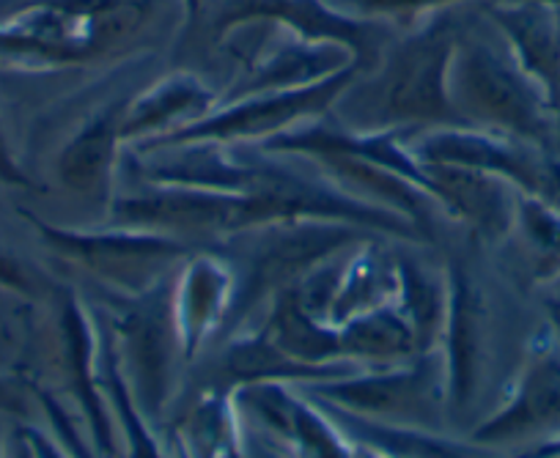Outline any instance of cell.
<instances>
[{
	"label": "cell",
	"instance_id": "obj_40",
	"mask_svg": "<svg viewBox=\"0 0 560 458\" xmlns=\"http://www.w3.org/2000/svg\"><path fill=\"white\" fill-rule=\"evenodd\" d=\"M171 450H174L176 458H192L190 447H187L185 439H182L179 434H174V431H171Z\"/></svg>",
	"mask_w": 560,
	"mask_h": 458
},
{
	"label": "cell",
	"instance_id": "obj_28",
	"mask_svg": "<svg viewBox=\"0 0 560 458\" xmlns=\"http://www.w3.org/2000/svg\"><path fill=\"white\" fill-rule=\"evenodd\" d=\"M396 308L412 327L420 354L438 352L448 310V280H434L432 274L415 267V261L398 256Z\"/></svg>",
	"mask_w": 560,
	"mask_h": 458
},
{
	"label": "cell",
	"instance_id": "obj_43",
	"mask_svg": "<svg viewBox=\"0 0 560 458\" xmlns=\"http://www.w3.org/2000/svg\"><path fill=\"white\" fill-rule=\"evenodd\" d=\"M0 458H3V447H0Z\"/></svg>",
	"mask_w": 560,
	"mask_h": 458
},
{
	"label": "cell",
	"instance_id": "obj_11",
	"mask_svg": "<svg viewBox=\"0 0 560 458\" xmlns=\"http://www.w3.org/2000/svg\"><path fill=\"white\" fill-rule=\"evenodd\" d=\"M555 436H560V336L544 330L527 343L525 363L511 381L503 407L472 428L470 442L498 450L509 445L533 447Z\"/></svg>",
	"mask_w": 560,
	"mask_h": 458
},
{
	"label": "cell",
	"instance_id": "obj_42",
	"mask_svg": "<svg viewBox=\"0 0 560 458\" xmlns=\"http://www.w3.org/2000/svg\"><path fill=\"white\" fill-rule=\"evenodd\" d=\"M541 3H549V7H560V0H541Z\"/></svg>",
	"mask_w": 560,
	"mask_h": 458
},
{
	"label": "cell",
	"instance_id": "obj_25",
	"mask_svg": "<svg viewBox=\"0 0 560 458\" xmlns=\"http://www.w3.org/2000/svg\"><path fill=\"white\" fill-rule=\"evenodd\" d=\"M171 431L185 439L192 458H242L240 409L234 392L218 385L201 381Z\"/></svg>",
	"mask_w": 560,
	"mask_h": 458
},
{
	"label": "cell",
	"instance_id": "obj_27",
	"mask_svg": "<svg viewBox=\"0 0 560 458\" xmlns=\"http://www.w3.org/2000/svg\"><path fill=\"white\" fill-rule=\"evenodd\" d=\"M100 368H102V387L110 401L113 420H116L118 439H121V456L124 458H176L174 450H165L163 442L154 434L152 423L147 414L140 412L135 403L132 392H129L127 379L118 365L116 347L110 341V332H100Z\"/></svg>",
	"mask_w": 560,
	"mask_h": 458
},
{
	"label": "cell",
	"instance_id": "obj_24",
	"mask_svg": "<svg viewBox=\"0 0 560 458\" xmlns=\"http://www.w3.org/2000/svg\"><path fill=\"white\" fill-rule=\"evenodd\" d=\"M258 332L287 357L298 360V363L316 365V368L347 363L343 360L341 332L314 319L300 305L294 289L283 291V294H278L269 302V308L264 310V321L258 325Z\"/></svg>",
	"mask_w": 560,
	"mask_h": 458
},
{
	"label": "cell",
	"instance_id": "obj_44",
	"mask_svg": "<svg viewBox=\"0 0 560 458\" xmlns=\"http://www.w3.org/2000/svg\"><path fill=\"white\" fill-rule=\"evenodd\" d=\"M555 289H558V291H560V283H558V285H555Z\"/></svg>",
	"mask_w": 560,
	"mask_h": 458
},
{
	"label": "cell",
	"instance_id": "obj_16",
	"mask_svg": "<svg viewBox=\"0 0 560 458\" xmlns=\"http://www.w3.org/2000/svg\"><path fill=\"white\" fill-rule=\"evenodd\" d=\"M448 280V310L440 336V363L445 376V407L462 412L472 403L483 368V308L481 289L462 267L445 269Z\"/></svg>",
	"mask_w": 560,
	"mask_h": 458
},
{
	"label": "cell",
	"instance_id": "obj_22",
	"mask_svg": "<svg viewBox=\"0 0 560 458\" xmlns=\"http://www.w3.org/2000/svg\"><path fill=\"white\" fill-rule=\"evenodd\" d=\"M360 365L354 363L327 365V368L298 363V360L287 357L278 347H272L261 332L250 330L229 336V341L220 349L218 357L209 365L207 376H203L201 381H209V385H218L223 387V390L236 392L242 390V387L261 385V381L311 385V381L341 379V376L354 374Z\"/></svg>",
	"mask_w": 560,
	"mask_h": 458
},
{
	"label": "cell",
	"instance_id": "obj_12",
	"mask_svg": "<svg viewBox=\"0 0 560 458\" xmlns=\"http://www.w3.org/2000/svg\"><path fill=\"white\" fill-rule=\"evenodd\" d=\"M423 165H456L498 176L522 196L541 201L560 171V160L525 140L505 138L476 127L427 129L409 140Z\"/></svg>",
	"mask_w": 560,
	"mask_h": 458
},
{
	"label": "cell",
	"instance_id": "obj_9",
	"mask_svg": "<svg viewBox=\"0 0 560 458\" xmlns=\"http://www.w3.org/2000/svg\"><path fill=\"white\" fill-rule=\"evenodd\" d=\"M247 25H269L314 45H336L352 56L360 74L371 72L396 42V25L360 17L327 0H231L214 20V39H229Z\"/></svg>",
	"mask_w": 560,
	"mask_h": 458
},
{
	"label": "cell",
	"instance_id": "obj_18",
	"mask_svg": "<svg viewBox=\"0 0 560 458\" xmlns=\"http://www.w3.org/2000/svg\"><path fill=\"white\" fill-rule=\"evenodd\" d=\"M354 67L352 56L336 45H314L292 34L280 31L278 39L245 58L240 80L225 99H240L250 94H269V91H294L322 83L343 69Z\"/></svg>",
	"mask_w": 560,
	"mask_h": 458
},
{
	"label": "cell",
	"instance_id": "obj_21",
	"mask_svg": "<svg viewBox=\"0 0 560 458\" xmlns=\"http://www.w3.org/2000/svg\"><path fill=\"white\" fill-rule=\"evenodd\" d=\"M434 187V203L459 220L476 236L500 242L514 231L520 192L498 176L456 165H427Z\"/></svg>",
	"mask_w": 560,
	"mask_h": 458
},
{
	"label": "cell",
	"instance_id": "obj_26",
	"mask_svg": "<svg viewBox=\"0 0 560 458\" xmlns=\"http://www.w3.org/2000/svg\"><path fill=\"white\" fill-rule=\"evenodd\" d=\"M338 332H341L343 360L360 368L407 363L420 354L412 327L396 308V302L347 321L338 327Z\"/></svg>",
	"mask_w": 560,
	"mask_h": 458
},
{
	"label": "cell",
	"instance_id": "obj_3",
	"mask_svg": "<svg viewBox=\"0 0 560 458\" xmlns=\"http://www.w3.org/2000/svg\"><path fill=\"white\" fill-rule=\"evenodd\" d=\"M448 91L467 127L525 140L552 154V107L516 67L509 50L462 31L448 72Z\"/></svg>",
	"mask_w": 560,
	"mask_h": 458
},
{
	"label": "cell",
	"instance_id": "obj_5",
	"mask_svg": "<svg viewBox=\"0 0 560 458\" xmlns=\"http://www.w3.org/2000/svg\"><path fill=\"white\" fill-rule=\"evenodd\" d=\"M171 289L174 274L143 294H116V314L107 321L124 379L149 423L163 418L168 403L176 398L179 365H187L176 332Z\"/></svg>",
	"mask_w": 560,
	"mask_h": 458
},
{
	"label": "cell",
	"instance_id": "obj_8",
	"mask_svg": "<svg viewBox=\"0 0 560 458\" xmlns=\"http://www.w3.org/2000/svg\"><path fill=\"white\" fill-rule=\"evenodd\" d=\"M358 67H349L343 72L332 74V78L322 80V83L308 85V89L269 91V94L225 99L201 121L190 124V127L179 129V132L163 134V138L152 140V143L135 145L132 151H149L174 143H198V140L223 145H261L269 138H275V134L289 132V129L300 127V124L330 116L336 110L338 99L343 96V91L358 80Z\"/></svg>",
	"mask_w": 560,
	"mask_h": 458
},
{
	"label": "cell",
	"instance_id": "obj_15",
	"mask_svg": "<svg viewBox=\"0 0 560 458\" xmlns=\"http://www.w3.org/2000/svg\"><path fill=\"white\" fill-rule=\"evenodd\" d=\"M236 294V269L223 253L198 247L174 272V321L179 332L185 363L201 354V349L225 330Z\"/></svg>",
	"mask_w": 560,
	"mask_h": 458
},
{
	"label": "cell",
	"instance_id": "obj_39",
	"mask_svg": "<svg viewBox=\"0 0 560 458\" xmlns=\"http://www.w3.org/2000/svg\"><path fill=\"white\" fill-rule=\"evenodd\" d=\"M14 458H36V453L31 450L28 442L23 439V434H14Z\"/></svg>",
	"mask_w": 560,
	"mask_h": 458
},
{
	"label": "cell",
	"instance_id": "obj_29",
	"mask_svg": "<svg viewBox=\"0 0 560 458\" xmlns=\"http://www.w3.org/2000/svg\"><path fill=\"white\" fill-rule=\"evenodd\" d=\"M522 242H525L527 258H530V274L536 283L558 285L560 283V212L538 198L522 196L516 201V223Z\"/></svg>",
	"mask_w": 560,
	"mask_h": 458
},
{
	"label": "cell",
	"instance_id": "obj_31",
	"mask_svg": "<svg viewBox=\"0 0 560 458\" xmlns=\"http://www.w3.org/2000/svg\"><path fill=\"white\" fill-rule=\"evenodd\" d=\"M28 387H31V396L39 401L42 412H45L47 423H50V428H52V436L61 442L63 450H67L72 458H100L96 456L94 447H91L89 442H83V434H80L78 423H74L72 414L63 409V403L58 401L52 392H47L45 387L34 385V381H31Z\"/></svg>",
	"mask_w": 560,
	"mask_h": 458
},
{
	"label": "cell",
	"instance_id": "obj_36",
	"mask_svg": "<svg viewBox=\"0 0 560 458\" xmlns=\"http://www.w3.org/2000/svg\"><path fill=\"white\" fill-rule=\"evenodd\" d=\"M511 458H560V436H555V439H547V442H538V445L527 447V450L516 453V456Z\"/></svg>",
	"mask_w": 560,
	"mask_h": 458
},
{
	"label": "cell",
	"instance_id": "obj_19",
	"mask_svg": "<svg viewBox=\"0 0 560 458\" xmlns=\"http://www.w3.org/2000/svg\"><path fill=\"white\" fill-rule=\"evenodd\" d=\"M124 105L127 99L107 102L105 107L91 113L63 143L56 160V174L74 196L96 203L110 201L118 154L127 145L121 134Z\"/></svg>",
	"mask_w": 560,
	"mask_h": 458
},
{
	"label": "cell",
	"instance_id": "obj_7",
	"mask_svg": "<svg viewBox=\"0 0 560 458\" xmlns=\"http://www.w3.org/2000/svg\"><path fill=\"white\" fill-rule=\"evenodd\" d=\"M298 387L314 401L330 403L358 418L415 428H434L440 409L445 407V376L438 352Z\"/></svg>",
	"mask_w": 560,
	"mask_h": 458
},
{
	"label": "cell",
	"instance_id": "obj_10",
	"mask_svg": "<svg viewBox=\"0 0 560 458\" xmlns=\"http://www.w3.org/2000/svg\"><path fill=\"white\" fill-rule=\"evenodd\" d=\"M110 218L124 228L158 231L190 245L201 239L225 242L261 228V214L253 198L174 185H147V190L113 198Z\"/></svg>",
	"mask_w": 560,
	"mask_h": 458
},
{
	"label": "cell",
	"instance_id": "obj_6",
	"mask_svg": "<svg viewBox=\"0 0 560 458\" xmlns=\"http://www.w3.org/2000/svg\"><path fill=\"white\" fill-rule=\"evenodd\" d=\"M42 245L58 258L78 263L89 274H94L102 285L121 296H135L171 278L174 267H179L192 250L190 242L176 236L158 234V231H138L113 225L105 231L67 228L42 220L39 214L20 209Z\"/></svg>",
	"mask_w": 560,
	"mask_h": 458
},
{
	"label": "cell",
	"instance_id": "obj_32",
	"mask_svg": "<svg viewBox=\"0 0 560 458\" xmlns=\"http://www.w3.org/2000/svg\"><path fill=\"white\" fill-rule=\"evenodd\" d=\"M0 185L18 187V190H36V181L31 179L28 171L20 165L18 154H14L3 121H0Z\"/></svg>",
	"mask_w": 560,
	"mask_h": 458
},
{
	"label": "cell",
	"instance_id": "obj_20",
	"mask_svg": "<svg viewBox=\"0 0 560 458\" xmlns=\"http://www.w3.org/2000/svg\"><path fill=\"white\" fill-rule=\"evenodd\" d=\"M220 105V94L198 74L171 72L135 94L124 105L121 134L127 149L152 143L207 118Z\"/></svg>",
	"mask_w": 560,
	"mask_h": 458
},
{
	"label": "cell",
	"instance_id": "obj_35",
	"mask_svg": "<svg viewBox=\"0 0 560 458\" xmlns=\"http://www.w3.org/2000/svg\"><path fill=\"white\" fill-rule=\"evenodd\" d=\"M20 434L28 442L31 450L36 453V458H72L67 450H63L61 442L56 436H50L47 431H39L36 425H20Z\"/></svg>",
	"mask_w": 560,
	"mask_h": 458
},
{
	"label": "cell",
	"instance_id": "obj_38",
	"mask_svg": "<svg viewBox=\"0 0 560 458\" xmlns=\"http://www.w3.org/2000/svg\"><path fill=\"white\" fill-rule=\"evenodd\" d=\"M552 157L560 160V105L552 110Z\"/></svg>",
	"mask_w": 560,
	"mask_h": 458
},
{
	"label": "cell",
	"instance_id": "obj_37",
	"mask_svg": "<svg viewBox=\"0 0 560 458\" xmlns=\"http://www.w3.org/2000/svg\"><path fill=\"white\" fill-rule=\"evenodd\" d=\"M201 9H203V0H182V31H185V34H190L192 25L198 23Z\"/></svg>",
	"mask_w": 560,
	"mask_h": 458
},
{
	"label": "cell",
	"instance_id": "obj_14",
	"mask_svg": "<svg viewBox=\"0 0 560 458\" xmlns=\"http://www.w3.org/2000/svg\"><path fill=\"white\" fill-rule=\"evenodd\" d=\"M58 332H61L67 385L89 425L91 447L100 458H121V439H118L110 401L102 387L100 325L91 316L89 305L72 289H63L58 300Z\"/></svg>",
	"mask_w": 560,
	"mask_h": 458
},
{
	"label": "cell",
	"instance_id": "obj_4",
	"mask_svg": "<svg viewBox=\"0 0 560 458\" xmlns=\"http://www.w3.org/2000/svg\"><path fill=\"white\" fill-rule=\"evenodd\" d=\"M236 236L247 242V247L242 250V267L234 263L236 294L229 321H225V330L231 336L240 332L258 308L267 310L275 296L294 289L319 263L374 236V231L343 223L300 220V223L264 225V228Z\"/></svg>",
	"mask_w": 560,
	"mask_h": 458
},
{
	"label": "cell",
	"instance_id": "obj_2",
	"mask_svg": "<svg viewBox=\"0 0 560 458\" xmlns=\"http://www.w3.org/2000/svg\"><path fill=\"white\" fill-rule=\"evenodd\" d=\"M158 0H28L0 17V69L47 74L94 67L149 28Z\"/></svg>",
	"mask_w": 560,
	"mask_h": 458
},
{
	"label": "cell",
	"instance_id": "obj_41",
	"mask_svg": "<svg viewBox=\"0 0 560 458\" xmlns=\"http://www.w3.org/2000/svg\"><path fill=\"white\" fill-rule=\"evenodd\" d=\"M549 316H552L555 332H558V336H560V296L549 300Z\"/></svg>",
	"mask_w": 560,
	"mask_h": 458
},
{
	"label": "cell",
	"instance_id": "obj_23",
	"mask_svg": "<svg viewBox=\"0 0 560 458\" xmlns=\"http://www.w3.org/2000/svg\"><path fill=\"white\" fill-rule=\"evenodd\" d=\"M316 403L336 420L338 428L349 439L390 458H498L494 450L476 445V442H456L443 434H434L432 428H415V425L376 423V420L358 418V414H349L330 403Z\"/></svg>",
	"mask_w": 560,
	"mask_h": 458
},
{
	"label": "cell",
	"instance_id": "obj_30",
	"mask_svg": "<svg viewBox=\"0 0 560 458\" xmlns=\"http://www.w3.org/2000/svg\"><path fill=\"white\" fill-rule=\"evenodd\" d=\"M467 0H349V12L387 23H418L434 12L456 9Z\"/></svg>",
	"mask_w": 560,
	"mask_h": 458
},
{
	"label": "cell",
	"instance_id": "obj_1",
	"mask_svg": "<svg viewBox=\"0 0 560 458\" xmlns=\"http://www.w3.org/2000/svg\"><path fill=\"white\" fill-rule=\"evenodd\" d=\"M462 31L465 25L454 9L418 20V25L387 47L385 58L371 72L358 74L365 78V85L354 80L343 91L338 105L365 110L347 127H393L407 132L467 127L448 91L451 61Z\"/></svg>",
	"mask_w": 560,
	"mask_h": 458
},
{
	"label": "cell",
	"instance_id": "obj_33",
	"mask_svg": "<svg viewBox=\"0 0 560 458\" xmlns=\"http://www.w3.org/2000/svg\"><path fill=\"white\" fill-rule=\"evenodd\" d=\"M0 289L18 296H34V280H31V274L3 247H0Z\"/></svg>",
	"mask_w": 560,
	"mask_h": 458
},
{
	"label": "cell",
	"instance_id": "obj_34",
	"mask_svg": "<svg viewBox=\"0 0 560 458\" xmlns=\"http://www.w3.org/2000/svg\"><path fill=\"white\" fill-rule=\"evenodd\" d=\"M28 381H20L14 376L0 374V414L9 418H28Z\"/></svg>",
	"mask_w": 560,
	"mask_h": 458
},
{
	"label": "cell",
	"instance_id": "obj_13",
	"mask_svg": "<svg viewBox=\"0 0 560 458\" xmlns=\"http://www.w3.org/2000/svg\"><path fill=\"white\" fill-rule=\"evenodd\" d=\"M234 401L294 458H358V445L298 385L261 381L236 390Z\"/></svg>",
	"mask_w": 560,
	"mask_h": 458
},
{
	"label": "cell",
	"instance_id": "obj_17",
	"mask_svg": "<svg viewBox=\"0 0 560 458\" xmlns=\"http://www.w3.org/2000/svg\"><path fill=\"white\" fill-rule=\"evenodd\" d=\"M489 23L516 67L544 91L549 107L560 105V17L541 0H489Z\"/></svg>",
	"mask_w": 560,
	"mask_h": 458
}]
</instances>
